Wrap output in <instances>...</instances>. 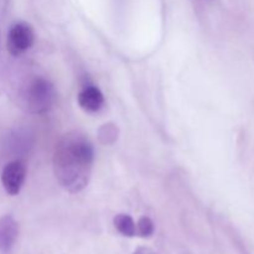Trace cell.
I'll return each mask as SVG.
<instances>
[{
    "label": "cell",
    "instance_id": "obj_1",
    "mask_svg": "<svg viewBox=\"0 0 254 254\" xmlns=\"http://www.w3.org/2000/svg\"><path fill=\"white\" fill-rule=\"evenodd\" d=\"M93 161L94 149L91 140L81 131H69L56 144L55 176L64 190L77 193L88 185Z\"/></svg>",
    "mask_w": 254,
    "mask_h": 254
},
{
    "label": "cell",
    "instance_id": "obj_2",
    "mask_svg": "<svg viewBox=\"0 0 254 254\" xmlns=\"http://www.w3.org/2000/svg\"><path fill=\"white\" fill-rule=\"evenodd\" d=\"M56 98L57 93L55 86L44 77L34 78L27 87V107L35 114H44L51 111L56 103Z\"/></svg>",
    "mask_w": 254,
    "mask_h": 254
},
{
    "label": "cell",
    "instance_id": "obj_3",
    "mask_svg": "<svg viewBox=\"0 0 254 254\" xmlns=\"http://www.w3.org/2000/svg\"><path fill=\"white\" fill-rule=\"evenodd\" d=\"M35 32L31 25L26 22H16L9 30L6 40L7 51L11 56L17 57L26 52L34 45Z\"/></svg>",
    "mask_w": 254,
    "mask_h": 254
},
{
    "label": "cell",
    "instance_id": "obj_4",
    "mask_svg": "<svg viewBox=\"0 0 254 254\" xmlns=\"http://www.w3.org/2000/svg\"><path fill=\"white\" fill-rule=\"evenodd\" d=\"M26 179V165L22 160L10 161L1 173V184L9 195L15 196L20 192Z\"/></svg>",
    "mask_w": 254,
    "mask_h": 254
},
{
    "label": "cell",
    "instance_id": "obj_5",
    "mask_svg": "<svg viewBox=\"0 0 254 254\" xmlns=\"http://www.w3.org/2000/svg\"><path fill=\"white\" fill-rule=\"evenodd\" d=\"M19 236V226L10 215L0 217V253L9 254L16 243Z\"/></svg>",
    "mask_w": 254,
    "mask_h": 254
},
{
    "label": "cell",
    "instance_id": "obj_6",
    "mask_svg": "<svg viewBox=\"0 0 254 254\" xmlns=\"http://www.w3.org/2000/svg\"><path fill=\"white\" fill-rule=\"evenodd\" d=\"M79 107L88 113H96L103 107L104 96L96 86H86L77 97Z\"/></svg>",
    "mask_w": 254,
    "mask_h": 254
},
{
    "label": "cell",
    "instance_id": "obj_7",
    "mask_svg": "<svg viewBox=\"0 0 254 254\" xmlns=\"http://www.w3.org/2000/svg\"><path fill=\"white\" fill-rule=\"evenodd\" d=\"M114 227L124 237H134L136 235V225L133 218L127 213H119L113 220Z\"/></svg>",
    "mask_w": 254,
    "mask_h": 254
},
{
    "label": "cell",
    "instance_id": "obj_8",
    "mask_svg": "<svg viewBox=\"0 0 254 254\" xmlns=\"http://www.w3.org/2000/svg\"><path fill=\"white\" fill-rule=\"evenodd\" d=\"M154 231H155V226L150 218L146 216L139 218L136 223V235L143 238H150L154 235Z\"/></svg>",
    "mask_w": 254,
    "mask_h": 254
},
{
    "label": "cell",
    "instance_id": "obj_9",
    "mask_svg": "<svg viewBox=\"0 0 254 254\" xmlns=\"http://www.w3.org/2000/svg\"><path fill=\"white\" fill-rule=\"evenodd\" d=\"M103 136H106L107 138L106 141H104V144L113 143V141L117 139L116 126H113V124H106V126L102 127L101 130H99V139L103 138Z\"/></svg>",
    "mask_w": 254,
    "mask_h": 254
},
{
    "label": "cell",
    "instance_id": "obj_10",
    "mask_svg": "<svg viewBox=\"0 0 254 254\" xmlns=\"http://www.w3.org/2000/svg\"><path fill=\"white\" fill-rule=\"evenodd\" d=\"M133 254H156V253L149 247H138L135 251H134Z\"/></svg>",
    "mask_w": 254,
    "mask_h": 254
}]
</instances>
